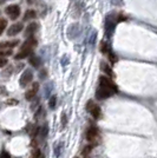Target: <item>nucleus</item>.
<instances>
[{
    "label": "nucleus",
    "instance_id": "f257e3e1",
    "mask_svg": "<svg viewBox=\"0 0 157 158\" xmlns=\"http://www.w3.org/2000/svg\"><path fill=\"white\" fill-rule=\"evenodd\" d=\"M117 92V85L109 77H105V76L99 77V85L97 87V91H96V98L99 100H104L109 97H112Z\"/></svg>",
    "mask_w": 157,
    "mask_h": 158
},
{
    "label": "nucleus",
    "instance_id": "f03ea898",
    "mask_svg": "<svg viewBox=\"0 0 157 158\" xmlns=\"http://www.w3.org/2000/svg\"><path fill=\"white\" fill-rule=\"evenodd\" d=\"M37 46V40L34 37H31V38H27L26 41L23 44V46L20 48V51L17 54H15V59H24L26 57H30L32 54L34 47Z\"/></svg>",
    "mask_w": 157,
    "mask_h": 158
},
{
    "label": "nucleus",
    "instance_id": "7ed1b4c3",
    "mask_svg": "<svg viewBox=\"0 0 157 158\" xmlns=\"http://www.w3.org/2000/svg\"><path fill=\"white\" fill-rule=\"evenodd\" d=\"M86 111L89 112L92 117H93V119H96V120H98L102 117V109L99 107L98 104H96L92 100L87 102V104H86Z\"/></svg>",
    "mask_w": 157,
    "mask_h": 158
},
{
    "label": "nucleus",
    "instance_id": "20e7f679",
    "mask_svg": "<svg viewBox=\"0 0 157 158\" xmlns=\"http://www.w3.org/2000/svg\"><path fill=\"white\" fill-rule=\"evenodd\" d=\"M86 139L92 144V146L97 145L99 140V131L96 126H90L86 130Z\"/></svg>",
    "mask_w": 157,
    "mask_h": 158
},
{
    "label": "nucleus",
    "instance_id": "39448f33",
    "mask_svg": "<svg viewBox=\"0 0 157 158\" xmlns=\"http://www.w3.org/2000/svg\"><path fill=\"white\" fill-rule=\"evenodd\" d=\"M5 12H6V14L12 20L18 19V17L20 15V6H19V5H15V4H13V5H10V6L6 7Z\"/></svg>",
    "mask_w": 157,
    "mask_h": 158
},
{
    "label": "nucleus",
    "instance_id": "423d86ee",
    "mask_svg": "<svg viewBox=\"0 0 157 158\" xmlns=\"http://www.w3.org/2000/svg\"><path fill=\"white\" fill-rule=\"evenodd\" d=\"M32 80H33V73L31 70L27 69V70H25V71L23 72L21 77H20V80H19L20 86H21V87H26Z\"/></svg>",
    "mask_w": 157,
    "mask_h": 158
},
{
    "label": "nucleus",
    "instance_id": "0eeeda50",
    "mask_svg": "<svg viewBox=\"0 0 157 158\" xmlns=\"http://www.w3.org/2000/svg\"><path fill=\"white\" fill-rule=\"evenodd\" d=\"M23 28H24L23 23H15L12 26H10V28L7 30V35H8V37H14V35L19 34V33L23 31Z\"/></svg>",
    "mask_w": 157,
    "mask_h": 158
},
{
    "label": "nucleus",
    "instance_id": "6e6552de",
    "mask_svg": "<svg viewBox=\"0 0 157 158\" xmlns=\"http://www.w3.org/2000/svg\"><path fill=\"white\" fill-rule=\"evenodd\" d=\"M38 28H39V24H38V23H36V21L31 23V24L25 28V37H26V38L33 37L34 33L38 31Z\"/></svg>",
    "mask_w": 157,
    "mask_h": 158
},
{
    "label": "nucleus",
    "instance_id": "1a4fd4ad",
    "mask_svg": "<svg viewBox=\"0 0 157 158\" xmlns=\"http://www.w3.org/2000/svg\"><path fill=\"white\" fill-rule=\"evenodd\" d=\"M38 90H39V84H38V83H33L31 90H28V91L25 93V98H26L27 100H32V99L36 97Z\"/></svg>",
    "mask_w": 157,
    "mask_h": 158
},
{
    "label": "nucleus",
    "instance_id": "9d476101",
    "mask_svg": "<svg viewBox=\"0 0 157 158\" xmlns=\"http://www.w3.org/2000/svg\"><path fill=\"white\" fill-rule=\"evenodd\" d=\"M19 44V40H11V41H0V50H6V48H13Z\"/></svg>",
    "mask_w": 157,
    "mask_h": 158
},
{
    "label": "nucleus",
    "instance_id": "9b49d317",
    "mask_svg": "<svg viewBox=\"0 0 157 158\" xmlns=\"http://www.w3.org/2000/svg\"><path fill=\"white\" fill-rule=\"evenodd\" d=\"M30 64L32 66H34V67L41 66V59H40V57H37V56L31 54V56H30Z\"/></svg>",
    "mask_w": 157,
    "mask_h": 158
},
{
    "label": "nucleus",
    "instance_id": "f8f14e48",
    "mask_svg": "<svg viewBox=\"0 0 157 158\" xmlns=\"http://www.w3.org/2000/svg\"><path fill=\"white\" fill-rule=\"evenodd\" d=\"M100 69H102V71H104L109 77H115V73H113V71L111 70V67L108 65L106 63H102V64H100Z\"/></svg>",
    "mask_w": 157,
    "mask_h": 158
},
{
    "label": "nucleus",
    "instance_id": "ddd939ff",
    "mask_svg": "<svg viewBox=\"0 0 157 158\" xmlns=\"http://www.w3.org/2000/svg\"><path fill=\"white\" fill-rule=\"evenodd\" d=\"M37 17V12L34 10H27L25 14H24V20H32L36 19Z\"/></svg>",
    "mask_w": 157,
    "mask_h": 158
},
{
    "label": "nucleus",
    "instance_id": "4468645a",
    "mask_svg": "<svg viewBox=\"0 0 157 158\" xmlns=\"http://www.w3.org/2000/svg\"><path fill=\"white\" fill-rule=\"evenodd\" d=\"M6 26H7V20L0 19V35H1V33L4 32V30L6 28Z\"/></svg>",
    "mask_w": 157,
    "mask_h": 158
},
{
    "label": "nucleus",
    "instance_id": "2eb2a0df",
    "mask_svg": "<svg viewBox=\"0 0 157 158\" xmlns=\"http://www.w3.org/2000/svg\"><path fill=\"white\" fill-rule=\"evenodd\" d=\"M32 158H44V156H43V153H41V151H40L39 149H36L34 152H33Z\"/></svg>",
    "mask_w": 157,
    "mask_h": 158
},
{
    "label": "nucleus",
    "instance_id": "dca6fc26",
    "mask_svg": "<svg viewBox=\"0 0 157 158\" xmlns=\"http://www.w3.org/2000/svg\"><path fill=\"white\" fill-rule=\"evenodd\" d=\"M56 102H57V98H56V96H53L52 98L50 99V107L51 109H53L56 106Z\"/></svg>",
    "mask_w": 157,
    "mask_h": 158
},
{
    "label": "nucleus",
    "instance_id": "f3484780",
    "mask_svg": "<svg viewBox=\"0 0 157 158\" xmlns=\"http://www.w3.org/2000/svg\"><path fill=\"white\" fill-rule=\"evenodd\" d=\"M7 65V59L4 57H0V67H4Z\"/></svg>",
    "mask_w": 157,
    "mask_h": 158
},
{
    "label": "nucleus",
    "instance_id": "a211bd4d",
    "mask_svg": "<svg viewBox=\"0 0 157 158\" xmlns=\"http://www.w3.org/2000/svg\"><path fill=\"white\" fill-rule=\"evenodd\" d=\"M0 158H11V156H10V153L7 151H2L1 155H0Z\"/></svg>",
    "mask_w": 157,
    "mask_h": 158
},
{
    "label": "nucleus",
    "instance_id": "6ab92c4d",
    "mask_svg": "<svg viewBox=\"0 0 157 158\" xmlns=\"http://www.w3.org/2000/svg\"><path fill=\"white\" fill-rule=\"evenodd\" d=\"M46 70H43V71H41V72H40V78L41 79H44L46 77Z\"/></svg>",
    "mask_w": 157,
    "mask_h": 158
},
{
    "label": "nucleus",
    "instance_id": "aec40b11",
    "mask_svg": "<svg viewBox=\"0 0 157 158\" xmlns=\"http://www.w3.org/2000/svg\"><path fill=\"white\" fill-rule=\"evenodd\" d=\"M2 2H4V1H1V0H0V4H2Z\"/></svg>",
    "mask_w": 157,
    "mask_h": 158
},
{
    "label": "nucleus",
    "instance_id": "412c9836",
    "mask_svg": "<svg viewBox=\"0 0 157 158\" xmlns=\"http://www.w3.org/2000/svg\"><path fill=\"white\" fill-rule=\"evenodd\" d=\"M1 1H6V0H1Z\"/></svg>",
    "mask_w": 157,
    "mask_h": 158
}]
</instances>
